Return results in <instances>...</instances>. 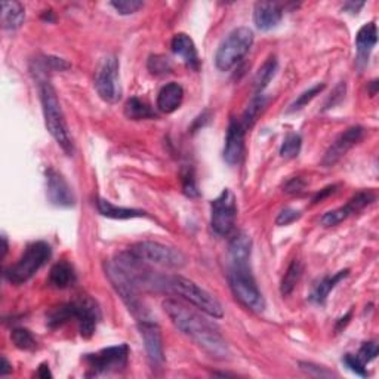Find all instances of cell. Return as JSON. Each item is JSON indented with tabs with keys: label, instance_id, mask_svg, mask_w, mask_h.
I'll use <instances>...</instances> for the list:
<instances>
[{
	"label": "cell",
	"instance_id": "16",
	"mask_svg": "<svg viewBox=\"0 0 379 379\" xmlns=\"http://www.w3.org/2000/svg\"><path fill=\"white\" fill-rule=\"evenodd\" d=\"M364 137V128L362 126H351L345 129L341 135L332 142V146L328 149L325 158L321 160V165L330 168V166L337 165L345 154H347L355 144H359Z\"/></svg>",
	"mask_w": 379,
	"mask_h": 379
},
{
	"label": "cell",
	"instance_id": "2",
	"mask_svg": "<svg viewBox=\"0 0 379 379\" xmlns=\"http://www.w3.org/2000/svg\"><path fill=\"white\" fill-rule=\"evenodd\" d=\"M39 92L44 117V126H47L48 132L51 133L52 138L57 141L58 146L64 150V153L67 155H73L74 153L73 140L70 137L69 126H67V120L62 113L57 92H55L53 86L47 79L40 81Z\"/></svg>",
	"mask_w": 379,
	"mask_h": 379
},
{
	"label": "cell",
	"instance_id": "18",
	"mask_svg": "<svg viewBox=\"0 0 379 379\" xmlns=\"http://www.w3.org/2000/svg\"><path fill=\"white\" fill-rule=\"evenodd\" d=\"M283 9L277 2H258L253 8V22L258 30L270 31L282 21Z\"/></svg>",
	"mask_w": 379,
	"mask_h": 379
},
{
	"label": "cell",
	"instance_id": "5",
	"mask_svg": "<svg viewBox=\"0 0 379 379\" xmlns=\"http://www.w3.org/2000/svg\"><path fill=\"white\" fill-rule=\"evenodd\" d=\"M52 256V248L47 242H33L26 248L21 258L5 271V278L15 286L24 285L35 276Z\"/></svg>",
	"mask_w": 379,
	"mask_h": 379
},
{
	"label": "cell",
	"instance_id": "41",
	"mask_svg": "<svg viewBox=\"0 0 379 379\" xmlns=\"http://www.w3.org/2000/svg\"><path fill=\"white\" fill-rule=\"evenodd\" d=\"M299 367H301V371L308 373L310 376H314V378H332L333 373L326 371L325 367H321V366H317V364H313V363H304V362H301L299 363Z\"/></svg>",
	"mask_w": 379,
	"mask_h": 379
},
{
	"label": "cell",
	"instance_id": "43",
	"mask_svg": "<svg viewBox=\"0 0 379 379\" xmlns=\"http://www.w3.org/2000/svg\"><path fill=\"white\" fill-rule=\"evenodd\" d=\"M335 192H337V185H329V187H326V188H323L320 193H317V194L314 196V199H313V203H319V202H321L323 199L328 197V196H330V194H333V193H335Z\"/></svg>",
	"mask_w": 379,
	"mask_h": 379
},
{
	"label": "cell",
	"instance_id": "25",
	"mask_svg": "<svg viewBox=\"0 0 379 379\" xmlns=\"http://www.w3.org/2000/svg\"><path fill=\"white\" fill-rule=\"evenodd\" d=\"M49 285L55 289H67L76 282L73 265L69 261H60L55 264L49 273Z\"/></svg>",
	"mask_w": 379,
	"mask_h": 379
},
{
	"label": "cell",
	"instance_id": "37",
	"mask_svg": "<svg viewBox=\"0 0 379 379\" xmlns=\"http://www.w3.org/2000/svg\"><path fill=\"white\" fill-rule=\"evenodd\" d=\"M342 363L348 367V369L351 372H354L355 375H359L362 378H366L367 375V371H366V364L357 357V354H345L344 359H342Z\"/></svg>",
	"mask_w": 379,
	"mask_h": 379
},
{
	"label": "cell",
	"instance_id": "21",
	"mask_svg": "<svg viewBox=\"0 0 379 379\" xmlns=\"http://www.w3.org/2000/svg\"><path fill=\"white\" fill-rule=\"evenodd\" d=\"M378 42V27L373 21L364 24L355 35V48H357V62L359 65L367 64V58Z\"/></svg>",
	"mask_w": 379,
	"mask_h": 379
},
{
	"label": "cell",
	"instance_id": "20",
	"mask_svg": "<svg viewBox=\"0 0 379 379\" xmlns=\"http://www.w3.org/2000/svg\"><path fill=\"white\" fill-rule=\"evenodd\" d=\"M184 101V89L180 83H166L158 95V108L165 115H172Z\"/></svg>",
	"mask_w": 379,
	"mask_h": 379
},
{
	"label": "cell",
	"instance_id": "10",
	"mask_svg": "<svg viewBox=\"0 0 379 379\" xmlns=\"http://www.w3.org/2000/svg\"><path fill=\"white\" fill-rule=\"evenodd\" d=\"M236 218V196L228 188L222 190V193L210 202V227L218 236L226 237L234 230Z\"/></svg>",
	"mask_w": 379,
	"mask_h": 379
},
{
	"label": "cell",
	"instance_id": "8",
	"mask_svg": "<svg viewBox=\"0 0 379 379\" xmlns=\"http://www.w3.org/2000/svg\"><path fill=\"white\" fill-rule=\"evenodd\" d=\"M129 252L142 262L163 267V269L180 270L187 264L185 255L176 248L159 242H140L129 248Z\"/></svg>",
	"mask_w": 379,
	"mask_h": 379
},
{
	"label": "cell",
	"instance_id": "14",
	"mask_svg": "<svg viewBox=\"0 0 379 379\" xmlns=\"http://www.w3.org/2000/svg\"><path fill=\"white\" fill-rule=\"evenodd\" d=\"M373 202H375V194L372 192H360L355 196H353L345 206L326 212V214L320 218V224L323 227H335L341 224L342 221L350 218L351 215L363 210L366 206L372 205Z\"/></svg>",
	"mask_w": 379,
	"mask_h": 379
},
{
	"label": "cell",
	"instance_id": "28",
	"mask_svg": "<svg viewBox=\"0 0 379 379\" xmlns=\"http://www.w3.org/2000/svg\"><path fill=\"white\" fill-rule=\"evenodd\" d=\"M125 116L130 120H146V119H155L158 115L154 113V110L142 99L132 96L128 99L125 106Z\"/></svg>",
	"mask_w": 379,
	"mask_h": 379
},
{
	"label": "cell",
	"instance_id": "42",
	"mask_svg": "<svg viewBox=\"0 0 379 379\" xmlns=\"http://www.w3.org/2000/svg\"><path fill=\"white\" fill-rule=\"evenodd\" d=\"M305 181L303 180V178H299V176H295V178H291V180H289L286 184H285V192L287 194H301V193H304L305 192Z\"/></svg>",
	"mask_w": 379,
	"mask_h": 379
},
{
	"label": "cell",
	"instance_id": "19",
	"mask_svg": "<svg viewBox=\"0 0 379 379\" xmlns=\"http://www.w3.org/2000/svg\"><path fill=\"white\" fill-rule=\"evenodd\" d=\"M172 52L180 58L188 69L197 71L200 69V58L199 52L193 39L185 33H176L171 43Z\"/></svg>",
	"mask_w": 379,
	"mask_h": 379
},
{
	"label": "cell",
	"instance_id": "31",
	"mask_svg": "<svg viewBox=\"0 0 379 379\" xmlns=\"http://www.w3.org/2000/svg\"><path fill=\"white\" fill-rule=\"evenodd\" d=\"M301 276H303V265H301V262L298 260H295V261H292L291 265H289V269L285 273V277H283L282 285H280V292L283 296H287L294 292V289H295L296 283L299 282Z\"/></svg>",
	"mask_w": 379,
	"mask_h": 379
},
{
	"label": "cell",
	"instance_id": "12",
	"mask_svg": "<svg viewBox=\"0 0 379 379\" xmlns=\"http://www.w3.org/2000/svg\"><path fill=\"white\" fill-rule=\"evenodd\" d=\"M47 176V196L53 206L71 208L76 205V196L71 185L67 183L62 174L48 168L44 172Z\"/></svg>",
	"mask_w": 379,
	"mask_h": 379
},
{
	"label": "cell",
	"instance_id": "29",
	"mask_svg": "<svg viewBox=\"0 0 379 379\" xmlns=\"http://www.w3.org/2000/svg\"><path fill=\"white\" fill-rule=\"evenodd\" d=\"M267 103H269V98H267L264 94H256L252 98V101L249 103L248 108L244 110L243 119H242V125H243L244 129L252 128L255 125V121L258 120V117L264 111Z\"/></svg>",
	"mask_w": 379,
	"mask_h": 379
},
{
	"label": "cell",
	"instance_id": "6",
	"mask_svg": "<svg viewBox=\"0 0 379 379\" xmlns=\"http://www.w3.org/2000/svg\"><path fill=\"white\" fill-rule=\"evenodd\" d=\"M253 44V31L249 27L234 28L230 35L221 42L215 53V65L221 71H228L239 64Z\"/></svg>",
	"mask_w": 379,
	"mask_h": 379
},
{
	"label": "cell",
	"instance_id": "36",
	"mask_svg": "<svg viewBox=\"0 0 379 379\" xmlns=\"http://www.w3.org/2000/svg\"><path fill=\"white\" fill-rule=\"evenodd\" d=\"M116 9V12L120 15H132L138 12V10L144 6L141 0H117V2L110 3Z\"/></svg>",
	"mask_w": 379,
	"mask_h": 379
},
{
	"label": "cell",
	"instance_id": "30",
	"mask_svg": "<svg viewBox=\"0 0 379 379\" xmlns=\"http://www.w3.org/2000/svg\"><path fill=\"white\" fill-rule=\"evenodd\" d=\"M71 319H74V303L61 304L49 311L47 316V325L51 329H55L62 326L64 323L70 321Z\"/></svg>",
	"mask_w": 379,
	"mask_h": 379
},
{
	"label": "cell",
	"instance_id": "17",
	"mask_svg": "<svg viewBox=\"0 0 379 379\" xmlns=\"http://www.w3.org/2000/svg\"><path fill=\"white\" fill-rule=\"evenodd\" d=\"M244 130L246 129L243 128L242 121H237L236 119L230 120L224 146V160L231 166L242 162L244 151Z\"/></svg>",
	"mask_w": 379,
	"mask_h": 379
},
{
	"label": "cell",
	"instance_id": "7",
	"mask_svg": "<svg viewBox=\"0 0 379 379\" xmlns=\"http://www.w3.org/2000/svg\"><path fill=\"white\" fill-rule=\"evenodd\" d=\"M228 280L231 291L240 304L255 311V313H262L267 304L258 286H256L253 276L251 274L249 265H233Z\"/></svg>",
	"mask_w": 379,
	"mask_h": 379
},
{
	"label": "cell",
	"instance_id": "44",
	"mask_svg": "<svg viewBox=\"0 0 379 379\" xmlns=\"http://www.w3.org/2000/svg\"><path fill=\"white\" fill-rule=\"evenodd\" d=\"M364 6V3H354V2H348V3H345L344 5V10H347V12L350 14H357L359 10Z\"/></svg>",
	"mask_w": 379,
	"mask_h": 379
},
{
	"label": "cell",
	"instance_id": "3",
	"mask_svg": "<svg viewBox=\"0 0 379 379\" xmlns=\"http://www.w3.org/2000/svg\"><path fill=\"white\" fill-rule=\"evenodd\" d=\"M163 286L169 289L171 292L180 295L183 299L188 301L190 304L210 317L221 319L224 316V310H222L219 301L214 295L205 291L203 287H200L199 285L190 280V278H185L183 276L166 277Z\"/></svg>",
	"mask_w": 379,
	"mask_h": 379
},
{
	"label": "cell",
	"instance_id": "38",
	"mask_svg": "<svg viewBox=\"0 0 379 379\" xmlns=\"http://www.w3.org/2000/svg\"><path fill=\"white\" fill-rule=\"evenodd\" d=\"M183 192L185 196L188 197H197L199 196V190H197V184H196V178H194V172L192 168H187L183 172Z\"/></svg>",
	"mask_w": 379,
	"mask_h": 379
},
{
	"label": "cell",
	"instance_id": "13",
	"mask_svg": "<svg viewBox=\"0 0 379 379\" xmlns=\"http://www.w3.org/2000/svg\"><path fill=\"white\" fill-rule=\"evenodd\" d=\"M73 303L74 320L79 323L81 335L89 339L95 333L98 321L101 320V310H99L96 301L91 296H82L81 299L73 301Z\"/></svg>",
	"mask_w": 379,
	"mask_h": 379
},
{
	"label": "cell",
	"instance_id": "22",
	"mask_svg": "<svg viewBox=\"0 0 379 379\" xmlns=\"http://www.w3.org/2000/svg\"><path fill=\"white\" fill-rule=\"evenodd\" d=\"M96 209L103 217L111 218V219H133V218L147 217V212H144L141 209L116 206L101 197L96 199Z\"/></svg>",
	"mask_w": 379,
	"mask_h": 379
},
{
	"label": "cell",
	"instance_id": "46",
	"mask_svg": "<svg viewBox=\"0 0 379 379\" xmlns=\"http://www.w3.org/2000/svg\"><path fill=\"white\" fill-rule=\"evenodd\" d=\"M10 372H12V366H10V363L8 362V359L3 355V357H2V367H0V376H6Z\"/></svg>",
	"mask_w": 379,
	"mask_h": 379
},
{
	"label": "cell",
	"instance_id": "9",
	"mask_svg": "<svg viewBox=\"0 0 379 379\" xmlns=\"http://www.w3.org/2000/svg\"><path fill=\"white\" fill-rule=\"evenodd\" d=\"M128 359H129L128 344H120L115 345V347L103 348L94 354H86L85 362L87 363L89 367L87 376H99L124 371L128 366Z\"/></svg>",
	"mask_w": 379,
	"mask_h": 379
},
{
	"label": "cell",
	"instance_id": "4",
	"mask_svg": "<svg viewBox=\"0 0 379 379\" xmlns=\"http://www.w3.org/2000/svg\"><path fill=\"white\" fill-rule=\"evenodd\" d=\"M106 274L110 283L116 289V292L120 295L121 301H124L125 305L128 307V310L137 317V321L144 317H149L140 298V285L125 267L117 260L107 261Z\"/></svg>",
	"mask_w": 379,
	"mask_h": 379
},
{
	"label": "cell",
	"instance_id": "34",
	"mask_svg": "<svg viewBox=\"0 0 379 379\" xmlns=\"http://www.w3.org/2000/svg\"><path fill=\"white\" fill-rule=\"evenodd\" d=\"M325 87H326L325 83H317V85H314L313 87L307 89V91H304L303 94H301V95L295 99L294 104L291 106V108L287 110V113H294V111H299L301 108H304L307 104H310L311 101H313V99H314Z\"/></svg>",
	"mask_w": 379,
	"mask_h": 379
},
{
	"label": "cell",
	"instance_id": "40",
	"mask_svg": "<svg viewBox=\"0 0 379 379\" xmlns=\"http://www.w3.org/2000/svg\"><path fill=\"white\" fill-rule=\"evenodd\" d=\"M378 353H379V347H378V344H376L375 341L364 342V344L362 345V348H360L359 354H357V357H359L364 364H367V363H371L372 360L376 359Z\"/></svg>",
	"mask_w": 379,
	"mask_h": 379
},
{
	"label": "cell",
	"instance_id": "1",
	"mask_svg": "<svg viewBox=\"0 0 379 379\" xmlns=\"http://www.w3.org/2000/svg\"><path fill=\"white\" fill-rule=\"evenodd\" d=\"M163 310L174 323V326L188 339H192L209 357L217 360L230 359L231 351L228 344L214 323H210L197 311L175 299H166L163 303Z\"/></svg>",
	"mask_w": 379,
	"mask_h": 379
},
{
	"label": "cell",
	"instance_id": "32",
	"mask_svg": "<svg viewBox=\"0 0 379 379\" xmlns=\"http://www.w3.org/2000/svg\"><path fill=\"white\" fill-rule=\"evenodd\" d=\"M303 149V138H301L299 133L291 132L287 133L283 140V144L280 147V155L283 159H295Z\"/></svg>",
	"mask_w": 379,
	"mask_h": 379
},
{
	"label": "cell",
	"instance_id": "26",
	"mask_svg": "<svg viewBox=\"0 0 379 379\" xmlns=\"http://www.w3.org/2000/svg\"><path fill=\"white\" fill-rule=\"evenodd\" d=\"M2 27L5 30H17L26 19V9L19 2H2Z\"/></svg>",
	"mask_w": 379,
	"mask_h": 379
},
{
	"label": "cell",
	"instance_id": "23",
	"mask_svg": "<svg viewBox=\"0 0 379 379\" xmlns=\"http://www.w3.org/2000/svg\"><path fill=\"white\" fill-rule=\"evenodd\" d=\"M251 251H252V242L249 236L244 233H237L230 240V258L233 265H248L251 258Z\"/></svg>",
	"mask_w": 379,
	"mask_h": 379
},
{
	"label": "cell",
	"instance_id": "15",
	"mask_svg": "<svg viewBox=\"0 0 379 379\" xmlns=\"http://www.w3.org/2000/svg\"><path fill=\"white\" fill-rule=\"evenodd\" d=\"M138 328L141 337L146 347L147 355L153 366H162L165 363V353H163V341L162 333L158 323L150 317H144L138 320Z\"/></svg>",
	"mask_w": 379,
	"mask_h": 379
},
{
	"label": "cell",
	"instance_id": "11",
	"mask_svg": "<svg viewBox=\"0 0 379 379\" xmlns=\"http://www.w3.org/2000/svg\"><path fill=\"white\" fill-rule=\"evenodd\" d=\"M95 89L106 103L115 104L121 98L119 60L115 55H108L99 62L95 71Z\"/></svg>",
	"mask_w": 379,
	"mask_h": 379
},
{
	"label": "cell",
	"instance_id": "24",
	"mask_svg": "<svg viewBox=\"0 0 379 379\" xmlns=\"http://www.w3.org/2000/svg\"><path fill=\"white\" fill-rule=\"evenodd\" d=\"M348 273H350V270H341L337 274L328 276V277L323 278V280L313 289V292H311V295H310L311 303H314L317 305H325L330 291H333L335 286L348 276Z\"/></svg>",
	"mask_w": 379,
	"mask_h": 379
},
{
	"label": "cell",
	"instance_id": "39",
	"mask_svg": "<svg viewBox=\"0 0 379 379\" xmlns=\"http://www.w3.org/2000/svg\"><path fill=\"white\" fill-rule=\"evenodd\" d=\"M301 218V212L294 209V208H285L280 212H278V215L276 218V224L285 227V226H291L292 222L298 221Z\"/></svg>",
	"mask_w": 379,
	"mask_h": 379
},
{
	"label": "cell",
	"instance_id": "33",
	"mask_svg": "<svg viewBox=\"0 0 379 379\" xmlns=\"http://www.w3.org/2000/svg\"><path fill=\"white\" fill-rule=\"evenodd\" d=\"M10 339L15 344V347L24 351H31L37 347V342L35 337L31 335V332L24 328H17L10 333Z\"/></svg>",
	"mask_w": 379,
	"mask_h": 379
},
{
	"label": "cell",
	"instance_id": "47",
	"mask_svg": "<svg viewBox=\"0 0 379 379\" xmlns=\"http://www.w3.org/2000/svg\"><path fill=\"white\" fill-rule=\"evenodd\" d=\"M350 319H351V311H348V313L345 314V317L339 319L338 325H337V330H341L342 328H345V325H347V323H348V320H350Z\"/></svg>",
	"mask_w": 379,
	"mask_h": 379
},
{
	"label": "cell",
	"instance_id": "48",
	"mask_svg": "<svg viewBox=\"0 0 379 379\" xmlns=\"http://www.w3.org/2000/svg\"><path fill=\"white\" fill-rule=\"evenodd\" d=\"M2 242H3V249H2V258H5V256H6V253H8V239H6V236H5V234H3V236H2Z\"/></svg>",
	"mask_w": 379,
	"mask_h": 379
},
{
	"label": "cell",
	"instance_id": "45",
	"mask_svg": "<svg viewBox=\"0 0 379 379\" xmlns=\"http://www.w3.org/2000/svg\"><path fill=\"white\" fill-rule=\"evenodd\" d=\"M37 376L39 378H43V379H48V378H52V373L49 371V366L47 363H43L39 366V371H37Z\"/></svg>",
	"mask_w": 379,
	"mask_h": 379
},
{
	"label": "cell",
	"instance_id": "27",
	"mask_svg": "<svg viewBox=\"0 0 379 379\" xmlns=\"http://www.w3.org/2000/svg\"><path fill=\"white\" fill-rule=\"evenodd\" d=\"M277 69H278L277 58L276 57L267 58V61L260 67V70H258V73H256L255 79H253V86H255L256 94L264 92V89L270 85L273 77L276 76Z\"/></svg>",
	"mask_w": 379,
	"mask_h": 379
},
{
	"label": "cell",
	"instance_id": "35",
	"mask_svg": "<svg viewBox=\"0 0 379 379\" xmlns=\"http://www.w3.org/2000/svg\"><path fill=\"white\" fill-rule=\"evenodd\" d=\"M147 65H149L150 73L155 74V76L168 74L172 70L171 61L166 57H162V55H151Z\"/></svg>",
	"mask_w": 379,
	"mask_h": 379
}]
</instances>
